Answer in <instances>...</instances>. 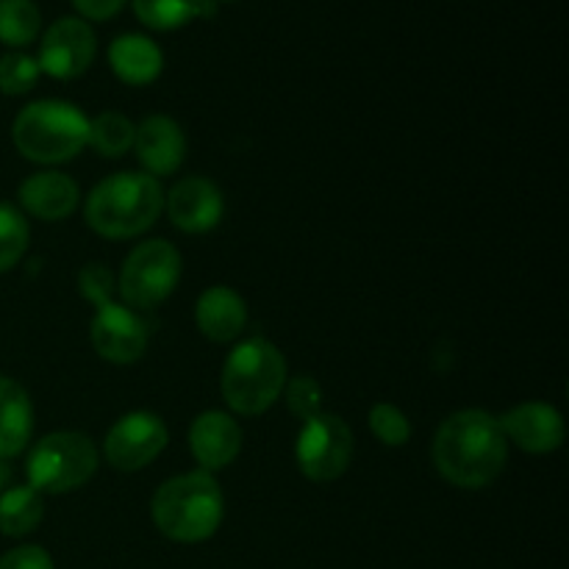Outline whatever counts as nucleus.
Here are the masks:
<instances>
[{
	"instance_id": "nucleus-1",
	"label": "nucleus",
	"mask_w": 569,
	"mask_h": 569,
	"mask_svg": "<svg viewBox=\"0 0 569 569\" xmlns=\"http://www.w3.org/2000/svg\"><path fill=\"white\" fill-rule=\"evenodd\" d=\"M433 467L459 489H483L503 472L509 442L495 415L465 409L450 415L433 437Z\"/></svg>"
},
{
	"instance_id": "nucleus-2",
	"label": "nucleus",
	"mask_w": 569,
	"mask_h": 569,
	"mask_svg": "<svg viewBox=\"0 0 569 569\" xmlns=\"http://www.w3.org/2000/svg\"><path fill=\"white\" fill-rule=\"evenodd\" d=\"M150 515L161 537L178 545H198L220 531L226 500L211 472L194 470L161 483L150 503Z\"/></svg>"
},
{
	"instance_id": "nucleus-3",
	"label": "nucleus",
	"mask_w": 569,
	"mask_h": 569,
	"mask_svg": "<svg viewBox=\"0 0 569 569\" xmlns=\"http://www.w3.org/2000/svg\"><path fill=\"white\" fill-rule=\"evenodd\" d=\"M164 211V189L148 172H117L89 192L83 217L106 239H133Z\"/></svg>"
},
{
	"instance_id": "nucleus-4",
	"label": "nucleus",
	"mask_w": 569,
	"mask_h": 569,
	"mask_svg": "<svg viewBox=\"0 0 569 569\" xmlns=\"http://www.w3.org/2000/svg\"><path fill=\"white\" fill-rule=\"evenodd\" d=\"M287 359L264 337L239 342L222 365L220 389L228 409L242 417H259L281 398L287 387Z\"/></svg>"
},
{
	"instance_id": "nucleus-5",
	"label": "nucleus",
	"mask_w": 569,
	"mask_h": 569,
	"mask_svg": "<svg viewBox=\"0 0 569 569\" xmlns=\"http://www.w3.org/2000/svg\"><path fill=\"white\" fill-rule=\"evenodd\" d=\"M89 117L67 100L28 103L11 126V142L37 164H61L87 148Z\"/></svg>"
},
{
	"instance_id": "nucleus-6",
	"label": "nucleus",
	"mask_w": 569,
	"mask_h": 569,
	"mask_svg": "<svg viewBox=\"0 0 569 569\" xmlns=\"http://www.w3.org/2000/svg\"><path fill=\"white\" fill-rule=\"evenodd\" d=\"M100 453L87 433L53 431L39 439L26 461L28 487L39 495H67L92 481Z\"/></svg>"
},
{
	"instance_id": "nucleus-7",
	"label": "nucleus",
	"mask_w": 569,
	"mask_h": 569,
	"mask_svg": "<svg viewBox=\"0 0 569 569\" xmlns=\"http://www.w3.org/2000/svg\"><path fill=\"white\" fill-rule=\"evenodd\" d=\"M181 281V253L164 239L139 242L122 261L117 292L128 309L148 311L164 303Z\"/></svg>"
},
{
	"instance_id": "nucleus-8",
	"label": "nucleus",
	"mask_w": 569,
	"mask_h": 569,
	"mask_svg": "<svg viewBox=\"0 0 569 569\" xmlns=\"http://www.w3.org/2000/svg\"><path fill=\"white\" fill-rule=\"evenodd\" d=\"M295 461L309 481L328 483L348 472L353 461V431L337 415L320 411L306 420L295 442Z\"/></svg>"
},
{
	"instance_id": "nucleus-9",
	"label": "nucleus",
	"mask_w": 569,
	"mask_h": 569,
	"mask_svg": "<svg viewBox=\"0 0 569 569\" xmlns=\"http://www.w3.org/2000/svg\"><path fill=\"white\" fill-rule=\"evenodd\" d=\"M170 442L164 420L153 411H131L122 415L114 426L109 428L103 442V456L114 470L137 472L142 467L153 465L164 453Z\"/></svg>"
},
{
	"instance_id": "nucleus-10",
	"label": "nucleus",
	"mask_w": 569,
	"mask_h": 569,
	"mask_svg": "<svg viewBox=\"0 0 569 569\" xmlns=\"http://www.w3.org/2000/svg\"><path fill=\"white\" fill-rule=\"evenodd\" d=\"M98 56V37L81 17H61L39 42V70L56 81H72L92 67Z\"/></svg>"
},
{
	"instance_id": "nucleus-11",
	"label": "nucleus",
	"mask_w": 569,
	"mask_h": 569,
	"mask_svg": "<svg viewBox=\"0 0 569 569\" xmlns=\"http://www.w3.org/2000/svg\"><path fill=\"white\" fill-rule=\"evenodd\" d=\"M92 348L111 365H133L148 350V326L126 303H106L94 311Z\"/></svg>"
},
{
	"instance_id": "nucleus-12",
	"label": "nucleus",
	"mask_w": 569,
	"mask_h": 569,
	"mask_svg": "<svg viewBox=\"0 0 569 569\" xmlns=\"http://www.w3.org/2000/svg\"><path fill=\"white\" fill-rule=\"evenodd\" d=\"M164 211L172 226L183 233H206L220 226L226 200L220 187L203 176H189L164 192Z\"/></svg>"
},
{
	"instance_id": "nucleus-13",
	"label": "nucleus",
	"mask_w": 569,
	"mask_h": 569,
	"mask_svg": "<svg viewBox=\"0 0 569 569\" xmlns=\"http://www.w3.org/2000/svg\"><path fill=\"white\" fill-rule=\"evenodd\" d=\"M498 420L506 442H515L526 453H553L565 442V417L550 403H539V400L520 403Z\"/></svg>"
},
{
	"instance_id": "nucleus-14",
	"label": "nucleus",
	"mask_w": 569,
	"mask_h": 569,
	"mask_svg": "<svg viewBox=\"0 0 569 569\" xmlns=\"http://www.w3.org/2000/svg\"><path fill=\"white\" fill-rule=\"evenodd\" d=\"M133 150L148 176H172L187 159V137L172 117L153 114L137 126Z\"/></svg>"
},
{
	"instance_id": "nucleus-15",
	"label": "nucleus",
	"mask_w": 569,
	"mask_h": 569,
	"mask_svg": "<svg viewBox=\"0 0 569 569\" xmlns=\"http://www.w3.org/2000/svg\"><path fill=\"white\" fill-rule=\"evenodd\" d=\"M189 450L200 470H222L242 450V428L228 411H203L189 428Z\"/></svg>"
},
{
	"instance_id": "nucleus-16",
	"label": "nucleus",
	"mask_w": 569,
	"mask_h": 569,
	"mask_svg": "<svg viewBox=\"0 0 569 569\" xmlns=\"http://www.w3.org/2000/svg\"><path fill=\"white\" fill-rule=\"evenodd\" d=\"M78 203H81L78 183L64 172H33L20 183V206L37 220H67L78 209Z\"/></svg>"
},
{
	"instance_id": "nucleus-17",
	"label": "nucleus",
	"mask_w": 569,
	"mask_h": 569,
	"mask_svg": "<svg viewBox=\"0 0 569 569\" xmlns=\"http://www.w3.org/2000/svg\"><path fill=\"white\" fill-rule=\"evenodd\" d=\"M194 322L211 342H233L248 326V306L231 287H211L198 298Z\"/></svg>"
},
{
	"instance_id": "nucleus-18",
	"label": "nucleus",
	"mask_w": 569,
	"mask_h": 569,
	"mask_svg": "<svg viewBox=\"0 0 569 569\" xmlns=\"http://www.w3.org/2000/svg\"><path fill=\"white\" fill-rule=\"evenodd\" d=\"M109 67L122 83L148 87L164 70V56L144 33H122L109 44Z\"/></svg>"
},
{
	"instance_id": "nucleus-19",
	"label": "nucleus",
	"mask_w": 569,
	"mask_h": 569,
	"mask_svg": "<svg viewBox=\"0 0 569 569\" xmlns=\"http://www.w3.org/2000/svg\"><path fill=\"white\" fill-rule=\"evenodd\" d=\"M33 406L26 389L0 376V459L22 453L31 442Z\"/></svg>"
},
{
	"instance_id": "nucleus-20",
	"label": "nucleus",
	"mask_w": 569,
	"mask_h": 569,
	"mask_svg": "<svg viewBox=\"0 0 569 569\" xmlns=\"http://www.w3.org/2000/svg\"><path fill=\"white\" fill-rule=\"evenodd\" d=\"M133 14L150 31H178L192 20H211L214 0H131Z\"/></svg>"
},
{
	"instance_id": "nucleus-21",
	"label": "nucleus",
	"mask_w": 569,
	"mask_h": 569,
	"mask_svg": "<svg viewBox=\"0 0 569 569\" xmlns=\"http://www.w3.org/2000/svg\"><path fill=\"white\" fill-rule=\"evenodd\" d=\"M44 517V498L26 487H9L0 492V533L3 537H26L37 531Z\"/></svg>"
},
{
	"instance_id": "nucleus-22",
	"label": "nucleus",
	"mask_w": 569,
	"mask_h": 569,
	"mask_svg": "<svg viewBox=\"0 0 569 569\" xmlns=\"http://www.w3.org/2000/svg\"><path fill=\"white\" fill-rule=\"evenodd\" d=\"M133 133H137V126L126 114L103 111V114L89 120L87 144L106 159H120L133 148Z\"/></svg>"
},
{
	"instance_id": "nucleus-23",
	"label": "nucleus",
	"mask_w": 569,
	"mask_h": 569,
	"mask_svg": "<svg viewBox=\"0 0 569 569\" xmlns=\"http://www.w3.org/2000/svg\"><path fill=\"white\" fill-rule=\"evenodd\" d=\"M42 33V14L33 0H0V42L28 48Z\"/></svg>"
},
{
	"instance_id": "nucleus-24",
	"label": "nucleus",
	"mask_w": 569,
	"mask_h": 569,
	"mask_svg": "<svg viewBox=\"0 0 569 569\" xmlns=\"http://www.w3.org/2000/svg\"><path fill=\"white\" fill-rule=\"evenodd\" d=\"M28 220L9 203H0V272H9L20 264L28 250Z\"/></svg>"
},
{
	"instance_id": "nucleus-25",
	"label": "nucleus",
	"mask_w": 569,
	"mask_h": 569,
	"mask_svg": "<svg viewBox=\"0 0 569 569\" xmlns=\"http://www.w3.org/2000/svg\"><path fill=\"white\" fill-rule=\"evenodd\" d=\"M39 76V61L33 56L20 53H6L0 56V92L3 94H26L37 87Z\"/></svg>"
},
{
	"instance_id": "nucleus-26",
	"label": "nucleus",
	"mask_w": 569,
	"mask_h": 569,
	"mask_svg": "<svg viewBox=\"0 0 569 569\" xmlns=\"http://www.w3.org/2000/svg\"><path fill=\"white\" fill-rule=\"evenodd\" d=\"M370 431L387 448H403L411 439V422L398 406L376 403L370 409Z\"/></svg>"
},
{
	"instance_id": "nucleus-27",
	"label": "nucleus",
	"mask_w": 569,
	"mask_h": 569,
	"mask_svg": "<svg viewBox=\"0 0 569 569\" xmlns=\"http://www.w3.org/2000/svg\"><path fill=\"white\" fill-rule=\"evenodd\" d=\"M283 400H287L289 411L298 417L300 422L311 420L322 411V389L317 383V378L311 376H295L292 381H287L283 387Z\"/></svg>"
},
{
	"instance_id": "nucleus-28",
	"label": "nucleus",
	"mask_w": 569,
	"mask_h": 569,
	"mask_svg": "<svg viewBox=\"0 0 569 569\" xmlns=\"http://www.w3.org/2000/svg\"><path fill=\"white\" fill-rule=\"evenodd\" d=\"M78 292H81L89 303H94V309H100V306L106 303H114L117 281L114 276H111L109 267L92 261V264H87L78 272Z\"/></svg>"
},
{
	"instance_id": "nucleus-29",
	"label": "nucleus",
	"mask_w": 569,
	"mask_h": 569,
	"mask_svg": "<svg viewBox=\"0 0 569 569\" xmlns=\"http://www.w3.org/2000/svg\"><path fill=\"white\" fill-rule=\"evenodd\" d=\"M0 569H56V565L39 545H20L0 556Z\"/></svg>"
},
{
	"instance_id": "nucleus-30",
	"label": "nucleus",
	"mask_w": 569,
	"mask_h": 569,
	"mask_svg": "<svg viewBox=\"0 0 569 569\" xmlns=\"http://www.w3.org/2000/svg\"><path fill=\"white\" fill-rule=\"evenodd\" d=\"M126 3L128 0H72L78 14H81L83 20H92V22L111 20V17L120 14Z\"/></svg>"
},
{
	"instance_id": "nucleus-31",
	"label": "nucleus",
	"mask_w": 569,
	"mask_h": 569,
	"mask_svg": "<svg viewBox=\"0 0 569 569\" xmlns=\"http://www.w3.org/2000/svg\"><path fill=\"white\" fill-rule=\"evenodd\" d=\"M9 481H11V470L9 465H6V459H0V492L9 489Z\"/></svg>"
},
{
	"instance_id": "nucleus-32",
	"label": "nucleus",
	"mask_w": 569,
	"mask_h": 569,
	"mask_svg": "<svg viewBox=\"0 0 569 569\" xmlns=\"http://www.w3.org/2000/svg\"><path fill=\"white\" fill-rule=\"evenodd\" d=\"M214 3H233V0H214Z\"/></svg>"
}]
</instances>
